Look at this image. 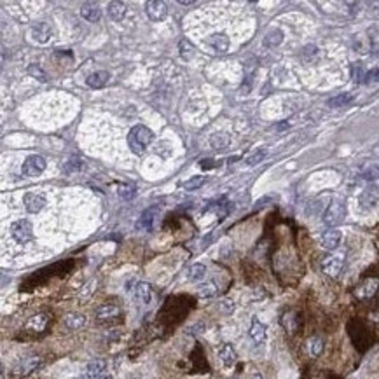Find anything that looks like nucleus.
<instances>
[{
    "instance_id": "nucleus-1",
    "label": "nucleus",
    "mask_w": 379,
    "mask_h": 379,
    "mask_svg": "<svg viewBox=\"0 0 379 379\" xmlns=\"http://www.w3.org/2000/svg\"><path fill=\"white\" fill-rule=\"evenodd\" d=\"M152 140H154V133L150 131L147 126L136 124L135 128H131L128 135V145L135 154H143Z\"/></svg>"
},
{
    "instance_id": "nucleus-2",
    "label": "nucleus",
    "mask_w": 379,
    "mask_h": 379,
    "mask_svg": "<svg viewBox=\"0 0 379 379\" xmlns=\"http://www.w3.org/2000/svg\"><path fill=\"white\" fill-rule=\"evenodd\" d=\"M344 217H346V204L343 201H332L323 213V224L329 227H336L344 220Z\"/></svg>"
},
{
    "instance_id": "nucleus-3",
    "label": "nucleus",
    "mask_w": 379,
    "mask_h": 379,
    "mask_svg": "<svg viewBox=\"0 0 379 379\" xmlns=\"http://www.w3.org/2000/svg\"><path fill=\"white\" fill-rule=\"evenodd\" d=\"M11 234L19 245H25V243H28V241H32L33 240V227H32V224H30V220L21 218V220L12 222Z\"/></svg>"
},
{
    "instance_id": "nucleus-4",
    "label": "nucleus",
    "mask_w": 379,
    "mask_h": 379,
    "mask_svg": "<svg viewBox=\"0 0 379 379\" xmlns=\"http://www.w3.org/2000/svg\"><path fill=\"white\" fill-rule=\"evenodd\" d=\"M44 170H46V159H44L42 156H37V154L28 156V158L25 159V163H23V166H21L23 177H28V179L39 177Z\"/></svg>"
},
{
    "instance_id": "nucleus-5",
    "label": "nucleus",
    "mask_w": 379,
    "mask_h": 379,
    "mask_svg": "<svg viewBox=\"0 0 379 379\" xmlns=\"http://www.w3.org/2000/svg\"><path fill=\"white\" fill-rule=\"evenodd\" d=\"M343 266H344V261L341 255L330 254L322 259V271L325 273L327 276H330V278H337L339 273L343 271Z\"/></svg>"
},
{
    "instance_id": "nucleus-6",
    "label": "nucleus",
    "mask_w": 379,
    "mask_h": 379,
    "mask_svg": "<svg viewBox=\"0 0 379 379\" xmlns=\"http://www.w3.org/2000/svg\"><path fill=\"white\" fill-rule=\"evenodd\" d=\"M145 12L149 16L150 21H163L168 14V7H166L165 2H159V0H150V2H145Z\"/></svg>"
},
{
    "instance_id": "nucleus-7",
    "label": "nucleus",
    "mask_w": 379,
    "mask_h": 379,
    "mask_svg": "<svg viewBox=\"0 0 379 379\" xmlns=\"http://www.w3.org/2000/svg\"><path fill=\"white\" fill-rule=\"evenodd\" d=\"M39 365H40V358L32 355V357H26V358H23L21 362H18V365H16L12 372H14L16 378H25V376L32 374Z\"/></svg>"
},
{
    "instance_id": "nucleus-8",
    "label": "nucleus",
    "mask_w": 379,
    "mask_h": 379,
    "mask_svg": "<svg viewBox=\"0 0 379 379\" xmlns=\"http://www.w3.org/2000/svg\"><path fill=\"white\" fill-rule=\"evenodd\" d=\"M379 288V280L378 278H367L365 282H362L360 285L355 290V295L358 299H371Z\"/></svg>"
},
{
    "instance_id": "nucleus-9",
    "label": "nucleus",
    "mask_w": 379,
    "mask_h": 379,
    "mask_svg": "<svg viewBox=\"0 0 379 379\" xmlns=\"http://www.w3.org/2000/svg\"><path fill=\"white\" fill-rule=\"evenodd\" d=\"M248 336L252 337V341H254L255 344H262L266 341V336H268V327H266L257 316H254L250 323V330H248Z\"/></svg>"
},
{
    "instance_id": "nucleus-10",
    "label": "nucleus",
    "mask_w": 379,
    "mask_h": 379,
    "mask_svg": "<svg viewBox=\"0 0 379 379\" xmlns=\"http://www.w3.org/2000/svg\"><path fill=\"white\" fill-rule=\"evenodd\" d=\"M23 203H25V208L30 213H39V211L46 206V197H44L42 194L28 192L23 197Z\"/></svg>"
},
{
    "instance_id": "nucleus-11",
    "label": "nucleus",
    "mask_w": 379,
    "mask_h": 379,
    "mask_svg": "<svg viewBox=\"0 0 379 379\" xmlns=\"http://www.w3.org/2000/svg\"><path fill=\"white\" fill-rule=\"evenodd\" d=\"M53 35V28L49 23H37L32 26V39L39 44H46Z\"/></svg>"
},
{
    "instance_id": "nucleus-12",
    "label": "nucleus",
    "mask_w": 379,
    "mask_h": 379,
    "mask_svg": "<svg viewBox=\"0 0 379 379\" xmlns=\"http://www.w3.org/2000/svg\"><path fill=\"white\" fill-rule=\"evenodd\" d=\"M158 210H159L158 206H152V208H149V210L143 211L142 217L136 220V229L142 231V233H147V231L152 229V224H154V218H156Z\"/></svg>"
},
{
    "instance_id": "nucleus-13",
    "label": "nucleus",
    "mask_w": 379,
    "mask_h": 379,
    "mask_svg": "<svg viewBox=\"0 0 379 379\" xmlns=\"http://www.w3.org/2000/svg\"><path fill=\"white\" fill-rule=\"evenodd\" d=\"M341 240H343V233L339 229H329L322 236V247L325 250H336L341 245Z\"/></svg>"
},
{
    "instance_id": "nucleus-14",
    "label": "nucleus",
    "mask_w": 379,
    "mask_h": 379,
    "mask_svg": "<svg viewBox=\"0 0 379 379\" xmlns=\"http://www.w3.org/2000/svg\"><path fill=\"white\" fill-rule=\"evenodd\" d=\"M105 369H107V362L101 360V358H95L88 364L86 367V376L84 379H98L105 374Z\"/></svg>"
},
{
    "instance_id": "nucleus-15",
    "label": "nucleus",
    "mask_w": 379,
    "mask_h": 379,
    "mask_svg": "<svg viewBox=\"0 0 379 379\" xmlns=\"http://www.w3.org/2000/svg\"><path fill=\"white\" fill-rule=\"evenodd\" d=\"M218 358L225 367H233L238 360L236 350L233 348V344H222L220 350H218Z\"/></svg>"
},
{
    "instance_id": "nucleus-16",
    "label": "nucleus",
    "mask_w": 379,
    "mask_h": 379,
    "mask_svg": "<svg viewBox=\"0 0 379 379\" xmlns=\"http://www.w3.org/2000/svg\"><path fill=\"white\" fill-rule=\"evenodd\" d=\"M206 42L210 44L217 53H225V51H229V46H231L229 37L225 35V33H215V35L208 37Z\"/></svg>"
},
{
    "instance_id": "nucleus-17",
    "label": "nucleus",
    "mask_w": 379,
    "mask_h": 379,
    "mask_svg": "<svg viewBox=\"0 0 379 379\" xmlns=\"http://www.w3.org/2000/svg\"><path fill=\"white\" fill-rule=\"evenodd\" d=\"M81 16H83L86 21L96 23L101 16L100 5L95 4V2H86V4H83V7H81Z\"/></svg>"
},
{
    "instance_id": "nucleus-18",
    "label": "nucleus",
    "mask_w": 379,
    "mask_h": 379,
    "mask_svg": "<svg viewBox=\"0 0 379 379\" xmlns=\"http://www.w3.org/2000/svg\"><path fill=\"white\" fill-rule=\"evenodd\" d=\"M108 79H110V74H108L107 70H100V72H95V74L88 75L86 84L90 88H93V90H100V88H103L105 84L108 83Z\"/></svg>"
},
{
    "instance_id": "nucleus-19",
    "label": "nucleus",
    "mask_w": 379,
    "mask_h": 379,
    "mask_svg": "<svg viewBox=\"0 0 379 379\" xmlns=\"http://www.w3.org/2000/svg\"><path fill=\"white\" fill-rule=\"evenodd\" d=\"M378 201H379V187H376V186H369L360 196V204L364 208L374 206Z\"/></svg>"
},
{
    "instance_id": "nucleus-20",
    "label": "nucleus",
    "mask_w": 379,
    "mask_h": 379,
    "mask_svg": "<svg viewBox=\"0 0 379 379\" xmlns=\"http://www.w3.org/2000/svg\"><path fill=\"white\" fill-rule=\"evenodd\" d=\"M63 323H65L67 329L79 330V329H83V327L86 325V316L81 315V313H68V315H65Z\"/></svg>"
},
{
    "instance_id": "nucleus-21",
    "label": "nucleus",
    "mask_w": 379,
    "mask_h": 379,
    "mask_svg": "<svg viewBox=\"0 0 379 379\" xmlns=\"http://www.w3.org/2000/svg\"><path fill=\"white\" fill-rule=\"evenodd\" d=\"M119 315H121V309H119L115 304H101L100 308L96 309V318L100 320V322L117 318Z\"/></svg>"
},
{
    "instance_id": "nucleus-22",
    "label": "nucleus",
    "mask_w": 379,
    "mask_h": 379,
    "mask_svg": "<svg viewBox=\"0 0 379 379\" xmlns=\"http://www.w3.org/2000/svg\"><path fill=\"white\" fill-rule=\"evenodd\" d=\"M135 295H136V299H138L140 302H143V304H150V302H152V288H150V285L149 283H145V282L136 283Z\"/></svg>"
},
{
    "instance_id": "nucleus-23",
    "label": "nucleus",
    "mask_w": 379,
    "mask_h": 379,
    "mask_svg": "<svg viewBox=\"0 0 379 379\" xmlns=\"http://www.w3.org/2000/svg\"><path fill=\"white\" fill-rule=\"evenodd\" d=\"M107 11H108V16H110L114 21H121L126 14V4L124 2H119V0H114V2L108 4Z\"/></svg>"
},
{
    "instance_id": "nucleus-24",
    "label": "nucleus",
    "mask_w": 379,
    "mask_h": 379,
    "mask_svg": "<svg viewBox=\"0 0 379 379\" xmlns=\"http://www.w3.org/2000/svg\"><path fill=\"white\" fill-rule=\"evenodd\" d=\"M355 95L353 93H341V95H336V96H332L329 101H327V105L332 108H341V107H346V105H350L351 101H353Z\"/></svg>"
},
{
    "instance_id": "nucleus-25",
    "label": "nucleus",
    "mask_w": 379,
    "mask_h": 379,
    "mask_svg": "<svg viewBox=\"0 0 379 379\" xmlns=\"http://www.w3.org/2000/svg\"><path fill=\"white\" fill-rule=\"evenodd\" d=\"M306 348H308V353L311 355L313 358L320 357L323 351V339L318 336H313L308 339V343H306Z\"/></svg>"
},
{
    "instance_id": "nucleus-26",
    "label": "nucleus",
    "mask_w": 379,
    "mask_h": 379,
    "mask_svg": "<svg viewBox=\"0 0 379 379\" xmlns=\"http://www.w3.org/2000/svg\"><path fill=\"white\" fill-rule=\"evenodd\" d=\"M283 42V32L280 28H273L266 33L264 37V46L268 47H278Z\"/></svg>"
},
{
    "instance_id": "nucleus-27",
    "label": "nucleus",
    "mask_w": 379,
    "mask_h": 379,
    "mask_svg": "<svg viewBox=\"0 0 379 379\" xmlns=\"http://www.w3.org/2000/svg\"><path fill=\"white\" fill-rule=\"evenodd\" d=\"M46 325H47V316L46 315H35V316H32V318L26 322V329H30V330H35V332H40V330H44L46 329Z\"/></svg>"
},
{
    "instance_id": "nucleus-28",
    "label": "nucleus",
    "mask_w": 379,
    "mask_h": 379,
    "mask_svg": "<svg viewBox=\"0 0 379 379\" xmlns=\"http://www.w3.org/2000/svg\"><path fill=\"white\" fill-rule=\"evenodd\" d=\"M282 325L285 327L286 332H295L297 327H299V322H297V315L293 311H286L285 315L282 316Z\"/></svg>"
},
{
    "instance_id": "nucleus-29",
    "label": "nucleus",
    "mask_w": 379,
    "mask_h": 379,
    "mask_svg": "<svg viewBox=\"0 0 379 379\" xmlns=\"http://www.w3.org/2000/svg\"><path fill=\"white\" fill-rule=\"evenodd\" d=\"M197 295L204 297V299H210V297L217 295V285L213 282H206L203 285L197 286Z\"/></svg>"
},
{
    "instance_id": "nucleus-30",
    "label": "nucleus",
    "mask_w": 379,
    "mask_h": 379,
    "mask_svg": "<svg viewBox=\"0 0 379 379\" xmlns=\"http://www.w3.org/2000/svg\"><path fill=\"white\" fill-rule=\"evenodd\" d=\"M117 194H119V197L129 201V199H133V197H135L136 187L131 186V184H121V186L117 187Z\"/></svg>"
},
{
    "instance_id": "nucleus-31",
    "label": "nucleus",
    "mask_w": 379,
    "mask_h": 379,
    "mask_svg": "<svg viewBox=\"0 0 379 379\" xmlns=\"http://www.w3.org/2000/svg\"><path fill=\"white\" fill-rule=\"evenodd\" d=\"M204 275H206V266L204 264H192L189 268V280H192V282L204 278Z\"/></svg>"
},
{
    "instance_id": "nucleus-32",
    "label": "nucleus",
    "mask_w": 379,
    "mask_h": 379,
    "mask_svg": "<svg viewBox=\"0 0 379 379\" xmlns=\"http://www.w3.org/2000/svg\"><path fill=\"white\" fill-rule=\"evenodd\" d=\"M266 154H268V150H266V149H259V150H255L254 154L248 156V158H247V161H245V165H247V166H255V165H259V163H261L262 159L266 158Z\"/></svg>"
},
{
    "instance_id": "nucleus-33",
    "label": "nucleus",
    "mask_w": 379,
    "mask_h": 379,
    "mask_svg": "<svg viewBox=\"0 0 379 379\" xmlns=\"http://www.w3.org/2000/svg\"><path fill=\"white\" fill-rule=\"evenodd\" d=\"M179 47H180V54H182L184 60H189V58L192 56V53H194V46H192V44H190V40H189V39H182V40H180Z\"/></svg>"
},
{
    "instance_id": "nucleus-34",
    "label": "nucleus",
    "mask_w": 379,
    "mask_h": 379,
    "mask_svg": "<svg viewBox=\"0 0 379 379\" xmlns=\"http://www.w3.org/2000/svg\"><path fill=\"white\" fill-rule=\"evenodd\" d=\"M204 182H206V179H204V177H192L190 180L184 182V189H186V190H197Z\"/></svg>"
},
{
    "instance_id": "nucleus-35",
    "label": "nucleus",
    "mask_w": 379,
    "mask_h": 379,
    "mask_svg": "<svg viewBox=\"0 0 379 379\" xmlns=\"http://www.w3.org/2000/svg\"><path fill=\"white\" fill-rule=\"evenodd\" d=\"M217 309L220 313H224V315H231V313L234 311V302L229 299H222V300H218Z\"/></svg>"
},
{
    "instance_id": "nucleus-36",
    "label": "nucleus",
    "mask_w": 379,
    "mask_h": 379,
    "mask_svg": "<svg viewBox=\"0 0 379 379\" xmlns=\"http://www.w3.org/2000/svg\"><path fill=\"white\" fill-rule=\"evenodd\" d=\"M95 286H96V280H90V282H88L86 285H84L83 288L79 290V297H81V299H88V297H90L91 293L95 292Z\"/></svg>"
},
{
    "instance_id": "nucleus-37",
    "label": "nucleus",
    "mask_w": 379,
    "mask_h": 379,
    "mask_svg": "<svg viewBox=\"0 0 379 379\" xmlns=\"http://www.w3.org/2000/svg\"><path fill=\"white\" fill-rule=\"evenodd\" d=\"M83 168V161L77 158H72L68 163H65V172L67 173H74V172H79Z\"/></svg>"
},
{
    "instance_id": "nucleus-38",
    "label": "nucleus",
    "mask_w": 379,
    "mask_h": 379,
    "mask_svg": "<svg viewBox=\"0 0 379 379\" xmlns=\"http://www.w3.org/2000/svg\"><path fill=\"white\" fill-rule=\"evenodd\" d=\"M28 74L33 75V77H37L39 81H42V83H46V81H47L46 72H44L40 67H37V65H30V67H28Z\"/></svg>"
},
{
    "instance_id": "nucleus-39",
    "label": "nucleus",
    "mask_w": 379,
    "mask_h": 379,
    "mask_svg": "<svg viewBox=\"0 0 379 379\" xmlns=\"http://www.w3.org/2000/svg\"><path fill=\"white\" fill-rule=\"evenodd\" d=\"M365 84H376L379 83V68H372L365 74V79H364Z\"/></svg>"
},
{
    "instance_id": "nucleus-40",
    "label": "nucleus",
    "mask_w": 379,
    "mask_h": 379,
    "mask_svg": "<svg viewBox=\"0 0 379 379\" xmlns=\"http://www.w3.org/2000/svg\"><path fill=\"white\" fill-rule=\"evenodd\" d=\"M227 142H229V136L225 135L224 138H222V133L220 135H213V138H211V143H213V147H217V149H222V147L227 145Z\"/></svg>"
},
{
    "instance_id": "nucleus-41",
    "label": "nucleus",
    "mask_w": 379,
    "mask_h": 379,
    "mask_svg": "<svg viewBox=\"0 0 379 379\" xmlns=\"http://www.w3.org/2000/svg\"><path fill=\"white\" fill-rule=\"evenodd\" d=\"M250 379H264V378H262V374H259V372H257V374H254Z\"/></svg>"
},
{
    "instance_id": "nucleus-42",
    "label": "nucleus",
    "mask_w": 379,
    "mask_h": 379,
    "mask_svg": "<svg viewBox=\"0 0 379 379\" xmlns=\"http://www.w3.org/2000/svg\"><path fill=\"white\" fill-rule=\"evenodd\" d=\"M98 379H112V376H108V374H103L101 378H98Z\"/></svg>"
}]
</instances>
